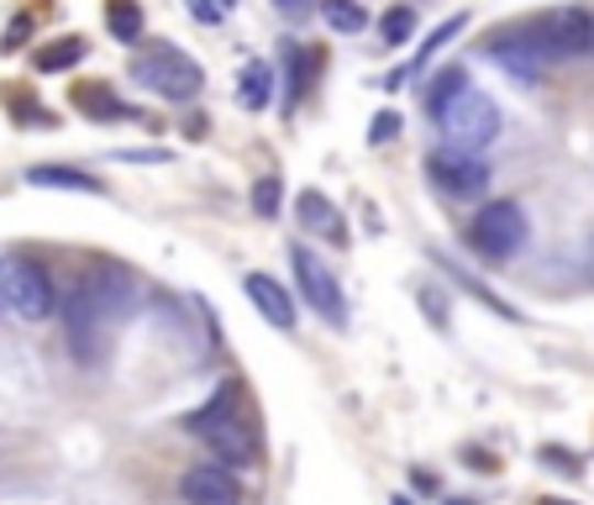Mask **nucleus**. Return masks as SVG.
Instances as JSON below:
<instances>
[{
  "instance_id": "f257e3e1",
  "label": "nucleus",
  "mask_w": 594,
  "mask_h": 505,
  "mask_svg": "<svg viewBox=\"0 0 594 505\" xmlns=\"http://www.w3.org/2000/svg\"><path fill=\"white\" fill-rule=\"evenodd\" d=\"M427 111L452 153H479L499 138V106L479 85H469L463 69H442L427 85Z\"/></svg>"
},
{
  "instance_id": "f03ea898",
  "label": "nucleus",
  "mask_w": 594,
  "mask_h": 505,
  "mask_svg": "<svg viewBox=\"0 0 594 505\" xmlns=\"http://www.w3.org/2000/svg\"><path fill=\"white\" fill-rule=\"evenodd\" d=\"M185 427L211 448V458L221 469H232V474H238V469H258V427H253V416L242 410L238 380H227L221 395H211L200 410H190Z\"/></svg>"
},
{
  "instance_id": "7ed1b4c3",
  "label": "nucleus",
  "mask_w": 594,
  "mask_h": 505,
  "mask_svg": "<svg viewBox=\"0 0 594 505\" xmlns=\"http://www.w3.org/2000/svg\"><path fill=\"white\" fill-rule=\"evenodd\" d=\"M531 48L542 53V64H569V58H584L594 53V11L584 6H558V11H542V17H531L521 32Z\"/></svg>"
},
{
  "instance_id": "20e7f679",
  "label": "nucleus",
  "mask_w": 594,
  "mask_h": 505,
  "mask_svg": "<svg viewBox=\"0 0 594 505\" xmlns=\"http://www.w3.org/2000/svg\"><path fill=\"white\" fill-rule=\"evenodd\" d=\"M526 238H531V227H526V211L516 200H490L469 221V248H474L484 264H510L526 248Z\"/></svg>"
},
{
  "instance_id": "39448f33",
  "label": "nucleus",
  "mask_w": 594,
  "mask_h": 505,
  "mask_svg": "<svg viewBox=\"0 0 594 505\" xmlns=\"http://www.w3.org/2000/svg\"><path fill=\"white\" fill-rule=\"evenodd\" d=\"M132 79L147 85L153 96H164V100H195L200 85H206L200 64H195L190 53H179L174 43H158V48L138 53V58H132Z\"/></svg>"
},
{
  "instance_id": "423d86ee",
  "label": "nucleus",
  "mask_w": 594,
  "mask_h": 505,
  "mask_svg": "<svg viewBox=\"0 0 594 505\" xmlns=\"http://www.w3.org/2000/svg\"><path fill=\"white\" fill-rule=\"evenodd\" d=\"M0 300L22 321H48L58 311V295H53V274L32 259H0Z\"/></svg>"
},
{
  "instance_id": "0eeeda50",
  "label": "nucleus",
  "mask_w": 594,
  "mask_h": 505,
  "mask_svg": "<svg viewBox=\"0 0 594 505\" xmlns=\"http://www.w3.org/2000/svg\"><path fill=\"white\" fill-rule=\"evenodd\" d=\"M289 264H295V285H300V295H306L310 311L321 316L327 327H342V321H348V306H342V285L332 279V268L321 264L310 248H300V242H295Z\"/></svg>"
},
{
  "instance_id": "6e6552de",
  "label": "nucleus",
  "mask_w": 594,
  "mask_h": 505,
  "mask_svg": "<svg viewBox=\"0 0 594 505\" xmlns=\"http://www.w3.org/2000/svg\"><path fill=\"white\" fill-rule=\"evenodd\" d=\"M427 179L448 200H479V195L490 190V168L479 164L474 153H452V147H437L427 158Z\"/></svg>"
},
{
  "instance_id": "1a4fd4ad",
  "label": "nucleus",
  "mask_w": 594,
  "mask_h": 505,
  "mask_svg": "<svg viewBox=\"0 0 594 505\" xmlns=\"http://www.w3.org/2000/svg\"><path fill=\"white\" fill-rule=\"evenodd\" d=\"M64 321H69V348L79 363H106V348H111V327L100 321L90 306H85V295L74 289L69 300H64Z\"/></svg>"
},
{
  "instance_id": "9d476101",
  "label": "nucleus",
  "mask_w": 594,
  "mask_h": 505,
  "mask_svg": "<svg viewBox=\"0 0 594 505\" xmlns=\"http://www.w3.org/2000/svg\"><path fill=\"white\" fill-rule=\"evenodd\" d=\"M179 501L185 505H242V484L221 463H195L190 474L179 480Z\"/></svg>"
},
{
  "instance_id": "9b49d317",
  "label": "nucleus",
  "mask_w": 594,
  "mask_h": 505,
  "mask_svg": "<svg viewBox=\"0 0 594 505\" xmlns=\"http://www.w3.org/2000/svg\"><path fill=\"white\" fill-rule=\"evenodd\" d=\"M490 64L505 69L516 85H542V79H547L542 53L531 48L521 32H495V37H490Z\"/></svg>"
},
{
  "instance_id": "f8f14e48",
  "label": "nucleus",
  "mask_w": 594,
  "mask_h": 505,
  "mask_svg": "<svg viewBox=\"0 0 594 505\" xmlns=\"http://www.w3.org/2000/svg\"><path fill=\"white\" fill-rule=\"evenodd\" d=\"M248 300L258 306L263 321H274V327H295V300H289V289L279 279H268V274H248Z\"/></svg>"
},
{
  "instance_id": "ddd939ff",
  "label": "nucleus",
  "mask_w": 594,
  "mask_h": 505,
  "mask_svg": "<svg viewBox=\"0 0 594 505\" xmlns=\"http://www.w3.org/2000/svg\"><path fill=\"white\" fill-rule=\"evenodd\" d=\"M74 111H85V117H96V121H138L143 111L138 106H127V100L111 96V85H74Z\"/></svg>"
},
{
  "instance_id": "4468645a",
  "label": "nucleus",
  "mask_w": 594,
  "mask_h": 505,
  "mask_svg": "<svg viewBox=\"0 0 594 505\" xmlns=\"http://www.w3.org/2000/svg\"><path fill=\"white\" fill-rule=\"evenodd\" d=\"M26 185H37V190H79V195H100L96 174H85V168H64V164H37L26 168Z\"/></svg>"
},
{
  "instance_id": "2eb2a0df",
  "label": "nucleus",
  "mask_w": 594,
  "mask_h": 505,
  "mask_svg": "<svg viewBox=\"0 0 594 505\" xmlns=\"http://www.w3.org/2000/svg\"><path fill=\"white\" fill-rule=\"evenodd\" d=\"M300 221H306L310 232H321L327 242H348V227H342L337 206L321 190H300Z\"/></svg>"
},
{
  "instance_id": "dca6fc26",
  "label": "nucleus",
  "mask_w": 594,
  "mask_h": 505,
  "mask_svg": "<svg viewBox=\"0 0 594 505\" xmlns=\"http://www.w3.org/2000/svg\"><path fill=\"white\" fill-rule=\"evenodd\" d=\"M85 53H90V43H85V37H53L48 48H37L32 53V69L37 74H58V69H74V64H79V58H85Z\"/></svg>"
},
{
  "instance_id": "f3484780",
  "label": "nucleus",
  "mask_w": 594,
  "mask_h": 505,
  "mask_svg": "<svg viewBox=\"0 0 594 505\" xmlns=\"http://www.w3.org/2000/svg\"><path fill=\"white\" fill-rule=\"evenodd\" d=\"M268 100H274V69L253 58V64L242 69V79H238V106L242 111H263Z\"/></svg>"
},
{
  "instance_id": "a211bd4d",
  "label": "nucleus",
  "mask_w": 594,
  "mask_h": 505,
  "mask_svg": "<svg viewBox=\"0 0 594 505\" xmlns=\"http://www.w3.org/2000/svg\"><path fill=\"white\" fill-rule=\"evenodd\" d=\"M106 26L117 43H138L143 37V6L138 0H106Z\"/></svg>"
},
{
  "instance_id": "6ab92c4d",
  "label": "nucleus",
  "mask_w": 594,
  "mask_h": 505,
  "mask_svg": "<svg viewBox=\"0 0 594 505\" xmlns=\"http://www.w3.org/2000/svg\"><path fill=\"white\" fill-rule=\"evenodd\" d=\"M285 64H289V100H300L310 90L316 69H321V53H316V48H289Z\"/></svg>"
},
{
  "instance_id": "aec40b11",
  "label": "nucleus",
  "mask_w": 594,
  "mask_h": 505,
  "mask_svg": "<svg viewBox=\"0 0 594 505\" xmlns=\"http://www.w3.org/2000/svg\"><path fill=\"white\" fill-rule=\"evenodd\" d=\"M410 32H416V11H410V6H395V11H384V22H380L384 48H400V43H410Z\"/></svg>"
},
{
  "instance_id": "412c9836",
  "label": "nucleus",
  "mask_w": 594,
  "mask_h": 505,
  "mask_svg": "<svg viewBox=\"0 0 594 505\" xmlns=\"http://www.w3.org/2000/svg\"><path fill=\"white\" fill-rule=\"evenodd\" d=\"M6 106H11V117L22 121V127H58V117H53V111H43V106H37V100L32 96H16V90H11V96H6Z\"/></svg>"
},
{
  "instance_id": "4be33fe9",
  "label": "nucleus",
  "mask_w": 594,
  "mask_h": 505,
  "mask_svg": "<svg viewBox=\"0 0 594 505\" xmlns=\"http://www.w3.org/2000/svg\"><path fill=\"white\" fill-rule=\"evenodd\" d=\"M458 32H463V17H448V22L437 26V32L427 37V43H421V53H416V64H410V69H427V58H437V53L448 48L452 37H458Z\"/></svg>"
},
{
  "instance_id": "5701e85b",
  "label": "nucleus",
  "mask_w": 594,
  "mask_h": 505,
  "mask_svg": "<svg viewBox=\"0 0 594 505\" xmlns=\"http://www.w3.org/2000/svg\"><path fill=\"white\" fill-rule=\"evenodd\" d=\"M279 200H285L279 174H263L258 185H253V211H258V217H279Z\"/></svg>"
},
{
  "instance_id": "b1692460",
  "label": "nucleus",
  "mask_w": 594,
  "mask_h": 505,
  "mask_svg": "<svg viewBox=\"0 0 594 505\" xmlns=\"http://www.w3.org/2000/svg\"><path fill=\"white\" fill-rule=\"evenodd\" d=\"M321 11H327V22H332L337 32H358V26L369 22V17H363V6H353V0H327Z\"/></svg>"
},
{
  "instance_id": "393cba45",
  "label": "nucleus",
  "mask_w": 594,
  "mask_h": 505,
  "mask_svg": "<svg viewBox=\"0 0 594 505\" xmlns=\"http://www.w3.org/2000/svg\"><path fill=\"white\" fill-rule=\"evenodd\" d=\"M32 11H16L11 17V26H6V37H0V53H16V48H26V37H32Z\"/></svg>"
},
{
  "instance_id": "a878e982",
  "label": "nucleus",
  "mask_w": 594,
  "mask_h": 505,
  "mask_svg": "<svg viewBox=\"0 0 594 505\" xmlns=\"http://www.w3.org/2000/svg\"><path fill=\"white\" fill-rule=\"evenodd\" d=\"M395 132H400V117H395V111H380L374 127H369V143H389Z\"/></svg>"
},
{
  "instance_id": "bb28decb",
  "label": "nucleus",
  "mask_w": 594,
  "mask_h": 505,
  "mask_svg": "<svg viewBox=\"0 0 594 505\" xmlns=\"http://www.w3.org/2000/svg\"><path fill=\"white\" fill-rule=\"evenodd\" d=\"M542 463H547V469H563V474H579V469H584L569 448H542Z\"/></svg>"
},
{
  "instance_id": "cd10ccee",
  "label": "nucleus",
  "mask_w": 594,
  "mask_h": 505,
  "mask_svg": "<svg viewBox=\"0 0 594 505\" xmlns=\"http://www.w3.org/2000/svg\"><path fill=\"white\" fill-rule=\"evenodd\" d=\"M190 17H195V22H206V26L227 22V11H221V6H216V0H190Z\"/></svg>"
},
{
  "instance_id": "c85d7f7f",
  "label": "nucleus",
  "mask_w": 594,
  "mask_h": 505,
  "mask_svg": "<svg viewBox=\"0 0 594 505\" xmlns=\"http://www.w3.org/2000/svg\"><path fill=\"white\" fill-rule=\"evenodd\" d=\"M421 311H431L437 327H448V306H442V295H437V289H421Z\"/></svg>"
},
{
  "instance_id": "c756f323",
  "label": "nucleus",
  "mask_w": 594,
  "mask_h": 505,
  "mask_svg": "<svg viewBox=\"0 0 594 505\" xmlns=\"http://www.w3.org/2000/svg\"><path fill=\"white\" fill-rule=\"evenodd\" d=\"M410 484H416V490H427V495H431V490H437V480H431L427 469H416V474H410Z\"/></svg>"
},
{
  "instance_id": "7c9ffc66",
  "label": "nucleus",
  "mask_w": 594,
  "mask_h": 505,
  "mask_svg": "<svg viewBox=\"0 0 594 505\" xmlns=\"http://www.w3.org/2000/svg\"><path fill=\"white\" fill-rule=\"evenodd\" d=\"M216 6H221V11H232V0H216Z\"/></svg>"
},
{
  "instance_id": "2f4dec72",
  "label": "nucleus",
  "mask_w": 594,
  "mask_h": 505,
  "mask_svg": "<svg viewBox=\"0 0 594 505\" xmlns=\"http://www.w3.org/2000/svg\"><path fill=\"white\" fill-rule=\"evenodd\" d=\"M395 505H410V501H405V495H395Z\"/></svg>"
},
{
  "instance_id": "473e14b6",
  "label": "nucleus",
  "mask_w": 594,
  "mask_h": 505,
  "mask_svg": "<svg viewBox=\"0 0 594 505\" xmlns=\"http://www.w3.org/2000/svg\"><path fill=\"white\" fill-rule=\"evenodd\" d=\"M542 505H569V501H542Z\"/></svg>"
},
{
  "instance_id": "72a5a7b5",
  "label": "nucleus",
  "mask_w": 594,
  "mask_h": 505,
  "mask_svg": "<svg viewBox=\"0 0 594 505\" xmlns=\"http://www.w3.org/2000/svg\"><path fill=\"white\" fill-rule=\"evenodd\" d=\"M452 505H474V501H452Z\"/></svg>"
}]
</instances>
